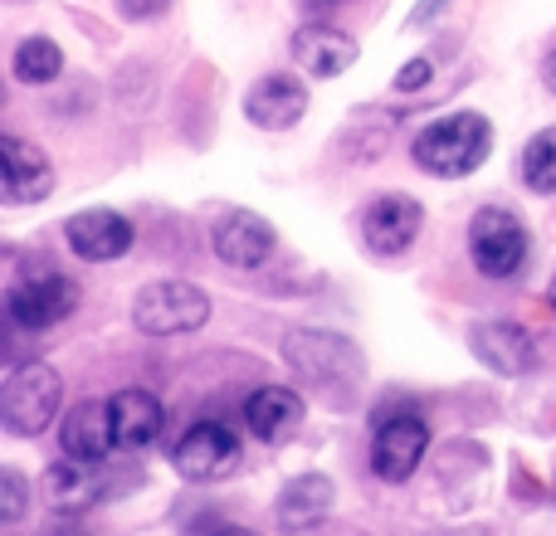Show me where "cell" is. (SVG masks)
<instances>
[{
    "mask_svg": "<svg viewBox=\"0 0 556 536\" xmlns=\"http://www.w3.org/2000/svg\"><path fill=\"white\" fill-rule=\"evenodd\" d=\"M117 5H123L127 20H156V15H166L172 0H117Z\"/></svg>",
    "mask_w": 556,
    "mask_h": 536,
    "instance_id": "25",
    "label": "cell"
},
{
    "mask_svg": "<svg viewBox=\"0 0 556 536\" xmlns=\"http://www.w3.org/2000/svg\"><path fill=\"white\" fill-rule=\"evenodd\" d=\"M132 322H137V332H147V336L201 332V327L211 322V297L195 283L162 278V283H147L142 293L132 297Z\"/></svg>",
    "mask_w": 556,
    "mask_h": 536,
    "instance_id": "4",
    "label": "cell"
},
{
    "mask_svg": "<svg viewBox=\"0 0 556 536\" xmlns=\"http://www.w3.org/2000/svg\"><path fill=\"white\" fill-rule=\"evenodd\" d=\"M0 493H5V508H0V518H5V522H20V518H25V502H29L25 473H20V469H5V473H0Z\"/></svg>",
    "mask_w": 556,
    "mask_h": 536,
    "instance_id": "23",
    "label": "cell"
},
{
    "mask_svg": "<svg viewBox=\"0 0 556 536\" xmlns=\"http://www.w3.org/2000/svg\"><path fill=\"white\" fill-rule=\"evenodd\" d=\"M113 493V478H108L98 463H84V459H59V463H49L45 469V502L54 512H88V508H98V502Z\"/></svg>",
    "mask_w": 556,
    "mask_h": 536,
    "instance_id": "14",
    "label": "cell"
},
{
    "mask_svg": "<svg viewBox=\"0 0 556 536\" xmlns=\"http://www.w3.org/2000/svg\"><path fill=\"white\" fill-rule=\"evenodd\" d=\"M244 424H250L254 439L264 444H288L303 424V400L288 385H260V391L244 400Z\"/></svg>",
    "mask_w": 556,
    "mask_h": 536,
    "instance_id": "19",
    "label": "cell"
},
{
    "mask_svg": "<svg viewBox=\"0 0 556 536\" xmlns=\"http://www.w3.org/2000/svg\"><path fill=\"white\" fill-rule=\"evenodd\" d=\"M20 84H54L64 74V49L54 44L49 35H29L15 44V59H10Z\"/></svg>",
    "mask_w": 556,
    "mask_h": 536,
    "instance_id": "21",
    "label": "cell"
},
{
    "mask_svg": "<svg viewBox=\"0 0 556 536\" xmlns=\"http://www.w3.org/2000/svg\"><path fill=\"white\" fill-rule=\"evenodd\" d=\"M522 186L538 195H556V127H542L522 146Z\"/></svg>",
    "mask_w": 556,
    "mask_h": 536,
    "instance_id": "22",
    "label": "cell"
},
{
    "mask_svg": "<svg viewBox=\"0 0 556 536\" xmlns=\"http://www.w3.org/2000/svg\"><path fill=\"white\" fill-rule=\"evenodd\" d=\"M64 240L84 264H113L123 254H132L137 230L117 210H78L64 220Z\"/></svg>",
    "mask_w": 556,
    "mask_h": 536,
    "instance_id": "11",
    "label": "cell"
},
{
    "mask_svg": "<svg viewBox=\"0 0 556 536\" xmlns=\"http://www.w3.org/2000/svg\"><path fill=\"white\" fill-rule=\"evenodd\" d=\"M469 352L493 375H532L538 371V342L508 317H479L469 327Z\"/></svg>",
    "mask_w": 556,
    "mask_h": 536,
    "instance_id": "9",
    "label": "cell"
},
{
    "mask_svg": "<svg viewBox=\"0 0 556 536\" xmlns=\"http://www.w3.org/2000/svg\"><path fill=\"white\" fill-rule=\"evenodd\" d=\"M542 74H547V88H552V93H556V49H552V54H547V68H542Z\"/></svg>",
    "mask_w": 556,
    "mask_h": 536,
    "instance_id": "27",
    "label": "cell"
},
{
    "mask_svg": "<svg viewBox=\"0 0 556 536\" xmlns=\"http://www.w3.org/2000/svg\"><path fill=\"white\" fill-rule=\"evenodd\" d=\"M425 225V205L415 201V195L405 191H391V195H376L371 205H366L362 215V240L371 254H381V259H391V254H405L415 244V234H420Z\"/></svg>",
    "mask_w": 556,
    "mask_h": 536,
    "instance_id": "8",
    "label": "cell"
},
{
    "mask_svg": "<svg viewBox=\"0 0 556 536\" xmlns=\"http://www.w3.org/2000/svg\"><path fill=\"white\" fill-rule=\"evenodd\" d=\"M54 191V166L39 146L20 142V137H0V195L5 205H39Z\"/></svg>",
    "mask_w": 556,
    "mask_h": 536,
    "instance_id": "13",
    "label": "cell"
},
{
    "mask_svg": "<svg viewBox=\"0 0 556 536\" xmlns=\"http://www.w3.org/2000/svg\"><path fill=\"white\" fill-rule=\"evenodd\" d=\"M59 444H64L68 459L84 463H103L113 444V414H108V400H84L78 410H68L64 430H59Z\"/></svg>",
    "mask_w": 556,
    "mask_h": 536,
    "instance_id": "20",
    "label": "cell"
},
{
    "mask_svg": "<svg viewBox=\"0 0 556 536\" xmlns=\"http://www.w3.org/2000/svg\"><path fill=\"white\" fill-rule=\"evenodd\" d=\"M172 469L181 473L186 483H220L240 469V439H235V430H225V424L201 420L176 439Z\"/></svg>",
    "mask_w": 556,
    "mask_h": 536,
    "instance_id": "7",
    "label": "cell"
},
{
    "mask_svg": "<svg viewBox=\"0 0 556 536\" xmlns=\"http://www.w3.org/2000/svg\"><path fill=\"white\" fill-rule=\"evenodd\" d=\"M444 5H450V0H420V10H415V15L405 20V25H410V29L430 25V20H440V15H444Z\"/></svg>",
    "mask_w": 556,
    "mask_h": 536,
    "instance_id": "26",
    "label": "cell"
},
{
    "mask_svg": "<svg viewBox=\"0 0 556 536\" xmlns=\"http://www.w3.org/2000/svg\"><path fill=\"white\" fill-rule=\"evenodd\" d=\"M283 361L313 391H346L366 375L362 346L342 332H327V327H293L283 336Z\"/></svg>",
    "mask_w": 556,
    "mask_h": 536,
    "instance_id": "2",
    "label": "cell"
},
{
    "mask_svg": "<svg viewBox=\"0 0 556 536\" xmlns=\"http://www.w3.org/2000/svg\"><path fill=\"white\" fill-rule=\"evenodd\" d=\"M211 244H215V259H220V264L244 268V273H250V268H264L274 259L278 234H274V225L264 220V215L230 210V215H220V220H215Z\"/></svg>",
    "mask_w": 556,
    "mask_h": 536,
    "instance_id": "12",
    "label": "cell"
},
{
    "mask_svg": "<svg viewBox=\"0 0 556 536\" xmlns=\"http://www.w3.org/2000/svg\"><path fill=\"white\" fill-rule=\"evenodd\" d=\"M288 54H293V64L303 68V74L337 78V74H346V68L356 64V39L342 35L337 25L313 20V25H303L293 39H288Z\"/></svg>",
    "mask_w": 556,
    "mask_h": 536,
    "instance_id": "18",
    "label": "cell"
},
{
    "mask_svg": "<svg viewBox=\"0 0 556 536\" xmlns=\"http://www.w3.org/2000/svg\"><path fill=\"white\" fill-rule=\"evenodd\" d=\"M493 146V127L483 113H444L430 127H420V137L410 142V156L425 176H440V181H459L473 176L483 166Z\"/></svg>",
    "mask_w": 556,
    "mask_h": 536,
    "instance_id": "1",
    "label": "cell"
},
{
    "mask_svg": "<svg viewBox=\"0 0 556 536\" xmlns=\"http://www.w3.org/2000/svg\"><path fill=\"white\" fill-rule=\"evenodd\" d=\"M337 5H342V0H337Z\"/></svg>",
    "mask_w": 556,
    "mask_h": 536,
    "instance_id": "30",
    "label": "cell"
},
{
    "mask_svg": "<svg viewBox=\"0 0 556 536\" xmlns=\"http://www.w3.org/2000/svg\"><path fill=\"white\" fill-rule=\"evenodd\" d=\"M215 536H260V532H250V527H220Z\"/></svg>",
    "mask_w": 556,
    "mask_h": 536,
    "instance_id": "28",
    "label": "cell"
},
{
    "mask_svg": "<svg viewBox=\"0 0 556 536\" xmlns=\"http://www.w3.org/2000/svg\"><path fill=\"white\" fill-rule=\"evenodd\" d=\"M528 244L532 240L522 230V220L503 205H483L469 220V254L483 278H513L528 264Z\"/></svg>",
    "mask_w": 556,
    "mask_h": 536,
    "instance_id": "5",
    "label": "cell"
},
{
    "mask_svg": "<svg viewBox=\"0 0 556 536\" xmlns=\"http://www.w3.org/2000/svg\"><path fill=\"white\" fill-rule=\"evenodd\" d=\"M547 303L556 307V273H552V283H547Z\"/></svg>",
    "mask_w": 556,
    "mask_h": 536,
    "instance_id": "29",
    "label": "cell"
},
{
    "mask_svg": "<svg viewBox=\"0 0 556 536\" xmlns=\"http://www.w3.org/2000/svg\"><path fill=\"white\" fill-rule=\"evenodd\" d=\"M332 498H337V488H332V478H323V473H298V478H288L283 493H278V502H274L278 532L303 536V532L323 527L327 512H332Z\"/></svg>",
    "mask_w": 556,
    "mask_h": 536,
    "instance_id": "17",
    "label": "cell"
},
{
    "mask_svg": "<svg viewBox=\"0 0 556 536\" xmlns=\"http://www.w3.org/2000/svg\"><path fill=\"white\" fill-rule=\"evenodd\" d=\"M78 307V283L64 273H35V278H15L5 288V312L15 327L25 332H49L54 322H64Z\"/></svg>",
    "mask_w": 556,
    "mask_h": 536,
    "instance_id": "6",
    "label": "cell"
},
{
    "mask_svg": "<svg viewBox=\"0 0 556 536\" xmlns=\"http://www.w3.org/2000/svg\"><path fill=\"white\" fill-rule=\"evenodd\" d=\"M425 449H430V424L420 414H395V420H381L371 439V473L381 483H405L415 469H420Z\"/></svg>",
    "mask_w": 556,
    "mask_h": 536,
    "instance_id": "10",
    "label": "cell"
},
{
    "mask_svg": "<svg viewBox=\"0 0 556 536\" xmlns=\"http://www.w3.org/2000/svg\"><path fill=\"white\" fill-rule=\"evenodd\" d=\"M59 405H64V375L49 361H25L5 375L0 385V424H5L15 439H35L49 424L59 420Z\"/></svg>",
    "mask_w": 556,
    "mask_h": 536,
    "instance_id": "3",
    "label": "cell"
},
{
    "mask_svg": "<svg viewBox=\"0 0 556 536\" xmlns=\"http://www.w3.org/2000/svg\"><path fill=\"white\" fill-rule=\"evenodd\" d=\"M430 78H434V64L430 59H410V64L395 74V93H420V88H430Z\"/></svg>",
    "mask_w": 556,
    "mask_h": 536,
    "instance_id": "24",
    "label": "cell"
},
{
    "mask_svg": "<svg viewBox=\"0 0 556 536\" xmlns=\"http://www.w3.org/2000/svg\"><path fill=\"white\" fill-rule=\"evenodd\" d=\"M303 113H307V88L293 74H264L244 93V117L254 127H264V132H288V127L303 123Z\"/></svg>",
    "mask_w": 556,
    "mask_h": 536,
    "instance_id": "15",
    "label": "cell"
},
{
    "mask_svg": "<svg viewBox=\"0 0 556 536\" xmlns=\"http://www.w3.org/2000/svg\"><path fill=\"white\" fill-rule=\"evenodd\" d=\"M108 414H113V444L123 454H142L162 439V424H166V410L152 391H117L108 395Z\"/></svg>",
    "mask_w": 556,
    "mask_h": 536,
    "instance_id": "16",
    "label": "cell"
}]
</instances>
